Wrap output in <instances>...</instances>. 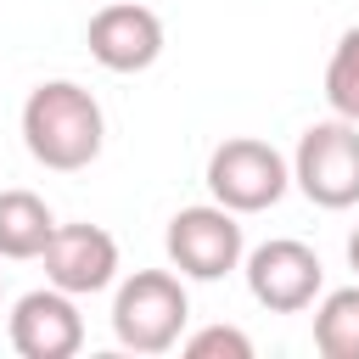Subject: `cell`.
I'll return each instance as SVG.
<instances>
[{
	"label": "cell",
	"mask_w": 359,
	"mask_h": 359,
	"mask_svg": "<svg viewBox=\"0 0 359 359\" xmlns=\"http://www.w3.org/2000/svg\"><path fill=\"white\" fill-rule=\"evenodd\" d=\"M6 331H11V348L22 359H73L84 348V314H79L73 292H62V286L22 292Z\"/></svg>",
	"instance_id": "ba28073f"
},
{
	"label": "cell",
	"mask_w": 359,
	"mask_h": 359,
	"mask_svg": "<svg viewBox=\"0 0 359 359\" xmlns=\"http://www.w3.org/2000/svg\"><path fill=\"white\" fill-rule=\"evenodd\" d=\"M292 185L314 208H331V213L353 208L359 202V123L348 118L309 123L292 151Z\"/></svg>",
	"instance_id": "277c9868"
},
{
	"label": "cell",
	"mask_w": 359,
	"mask_h": 359,
	"mask_svg": "<svg viewBox=\"0 0 359 359\" xmlns=\"http://www.w3.org/2000/svg\"><path fill=\"white\" fill-rule=\"evenodd\" d=\"M39 264H45L50 286H62L73 297H90V292H107L118 280V241L101 224H56Z\"/></svg>",
	"instance_id": "9c48e42d"
},
{
	"label": "cell",
	"mask_w": 359,
	"mask_h": 359,
	"mask_svg": "<svg viewBox=\"0 0 359 359\" xmlns=\"http://www.w3.org/2000/svg\"><path fill=\"white\" fill-rule=\"evenodd\" d=\"M325 101H331L337 118L359 123V22L337 39V50L325 62Z\"/></svg>",
	"instance_id": "7c38bea8"
},
{
	"label": "cell",
	"mask_w": 359,
	"mask_h": 359,
	"mask_svg": "<svg viewBox=\"0 0 359 359\" xmlns=\"http://www.w3.org/2000/svg\"><path fill=\"white\" fill-rule=\"evenodd\" d=\"M191 320V297H185V275L168 269H135L129 280H118L112 292V337L129 353H168L185 337Z\"/></svg>",
	"instance_id": "7a4b0ae2"
},
{
	"label": "cell",
	"mask_w": 359,
	"mask_h": 359,
	"mask_svg": "<svg viewBox=\"0 0 359 359\" xmlns=\"http://www.w3.org/2000/svg\"><path fill=\"white\" fill-rule=\"evenodd\" d=\"M84 45L107 73H146L163 56V17L140 0H112L90 17Z\"/></svg>",
	"instance_id": "52a82bcc"
},
{
	"label": "cell",
	"mask_w": 359,
	"mask_h": 359,
	"mask_svg": "<svg viewBox=\"0 0 359 359\" xmlns=\"http://www.w3.org/2000/svg\"><path fill=\"white\" fill-rule=\"evenodd\" d=\"M314 348L325 359H359V280L320 297V309H314Z\"/></svg>",
	"instance_id": "8fae6325"
},
{
	"label": "cell",
	"mask_w": 359,
	"mask_h": 359,
	"mask_svg": "<svg viewBox=\"0 0 359 359\" xmlns=\"http://www.w3.org/2000/svg\"><path fill=\"white\" fill-rule=\"evenodd\" d=\"M185 353L191 359H252V337L236 325H208L185 337Z\"/></svg>",
	"instance_id": "4fadbf2b"
},
{
	"label": "cell",
	"mask_w": 359,
	"mask_h": 359,
	"mask_svg": "<svg viewBox=\"0 0 359 359\" xmlns=\"http://www.w3.org/2000/svg\"><path fill=\"white\" fill-rule=\"evenodd\" d=\"M0 292H6V275H0Z\"/></svg>",
	"instance_id": "9a60e30c"
},
{
	"label": "cell",
	"mask_w": 359,
	"mask_h": 359,
	"mask_svg": "<svg viewBox=\"0 0 359 359\" xmlns=\"http://www.w3.org/2000/svg\"><path fill=\"white\" fill-rule=\"evenodd\" d=\"M168 264L185 275V280H224L230 269H241L247 258V241H241V213L219 208V202H196V208H180L168 219Z\"/></svg>",
	"instance_id": "5b68a950"
},
{
	"label": "cell",
	"mask_w": 359,
	"mask_h": 359,
	"mask_svg": "<svg viewBox=\"0 0 359 359\" xmlns=\"http://www.w3.org/2000/svg\"><path fill=\"white\" fill-rule=\"evenodd\" d=\"M56 236V213L34 191H0V258H39Z\"/></svg>",
	"instance_id": "30bf717a"
},
{
	"label": "cell",
	"mask_w": 359,
	"mask_h": 359,
	"mask_svg": "<svg viewBox=\"0 0 359 359\" xmlns=\"http://www.w3.org/2000/svg\"><path fill=\"white\" fill-rule=\"evenodd\" d=\"M348 269H353V275H359V224H353V230H348Z\"/></svg>",
	"instance_id": "5bb4252c"
},
{
	"label": "cell",
	"mask_w": 359,
	"mask_h": 359,
	"mask_svg": "<svg viewBox=\"0 0 359 359\" xmlns=\"http://www.w3.org/2000/svg\"><path fill=\"white\" fill-rule=\"evenodd\" d=\"M286 185H292V163L269 140L230 135L208 151V191L230 213H264L286 196Z\"/></svg>",
	"instance_id": "3957f363"
},
{
	"label": "cell",
	"mask_w": 359,
	"mask_h": 359,
	"mask_svg": "<svg viewBox=\"0 0 359 359\" xmlns=\"http://www.w3.org/2000/svg\"><path fill=\"white\" fill-rule=\"evenodd\" d=\"M107 140V118L101 101L73 84V79H45L39 90H28L22 101V146L39 168L50 174H79L101 157Z\"/></svg>",
	"instance_id": "6da1fadb"
},
{
	"label": "cell",
	"mask_w": 359,
	"mask_h": 359,
	"mask_svg": "<svg viewBox=\"0 0 359 359\" xmlns=\"http://www.w3.org/2000/svg\"><path fill=\"white\" fill-rule=\"evenodd\" d=\"M247 292L258 309L269 314H303L320 286H325V269H320V252L309 241H292V236H275V241H258L247 258Z\"/></svg>",
	"instance_id": "8992f818"
}]
</instances>
